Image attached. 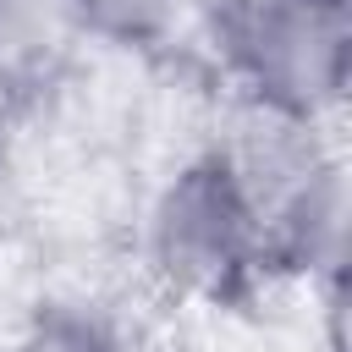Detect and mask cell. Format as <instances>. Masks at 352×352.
Masks as SVG:
<instances>
[{"mask_svg":"<svg viewBox=\"0 0 352 352\" xmlns=\"http://www.w3.org/2000/svg\"><path fill=\"white\" fill-rule=\"evenodd\" d=\"M33 11H38V0H0V44H16Z\"/></svg>","mask_w":352,"mask_h":352,"instance_id":"cell-6","label":"cell"},{"mask_svg":"<svg viewBox=\"0 0 352 352\" xmlns=\"http://www.w3.org/2000/svg\"><path fill=\"white\" fill-rule=\"evenodd\" d=\"M187 6L192 0H60V11L77 28H88V33L110 38V44H154V38H165L182 22Z\"/></svg>","mask_w":352,"mask_h":352,"instance_id":"cell-4","label":"cell"},{"mask_svg":"<svg viewBox=\"0 0 352 352\" xmlns=\"http://www.w3.org/2000/svg\"><path fill=\"white\" fill-rule=\"evenodd\" d=\"M11 352H116V341H110V330H104L99 319L55 308V314L33 319V330H28Z\"/></svg>","mask_w":352,"mask_h":352,"instance_id":"cell-5","label":"cell"},{"mask_svg":"<svg viewBox=\"0 0 352 352\" xmlns=\"http://www.w3.org/2000/svg\"><path fill=\"white\" fill-rule=\"evenodd\" d=\"M220 154L236 170L253 214L264 220L275 264L314 270L341 258L346 182H341V160L324 143V121H297L242 104L236 132L220 143Z\"/></svg>","mask_w":352,"mask_h":352,"instance_id":"cell-3","label":"cell"},{"mask_svg":"<svg viewBox=\"0 0 352 352\" xmlns=\"http://www.w3.org/2000/svg\"><path fill=\"white\" fill-rule=\"evenodd\" d=\"M214 50L242 104L324 121L352 77V0H220Z\"/></svg>","mask_w":352,"mask_h":352,"instance_id":"cell-1","label":"cell"},{"mask_svg":"<svg viewBox=\"0 0 352 352\" xmlns=\"http://www.w3.org/2000/svg\"><path fill=\"white\" fill-rule=\"evenodd\" d=\"M143 248L154 275L198 302H236L253 292V280L275 264L264 220L253 214L236 170L220 148L192 154L165 176V187L148 204Z\"/></svg>","mask_w":352,"mask_h":352,"instance_id":"cell-2","label":"cell"}]
</instances>
